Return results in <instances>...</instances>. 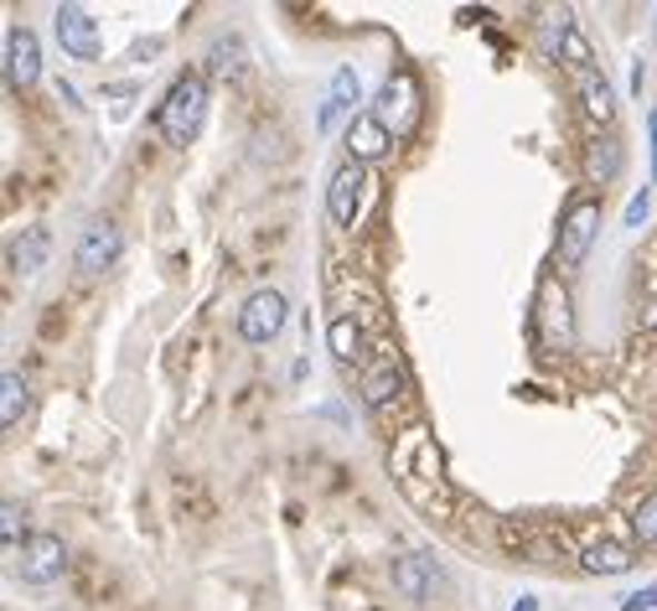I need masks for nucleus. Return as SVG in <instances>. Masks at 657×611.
<instances>
[{
    "label": "nucleus",
    "mask_w": 657,
    "mask_h": 611,
    "mask_svg": "<svg viewBox=\"0 0 657 611\" xmlns=\"http://www.w3.org/2000/svg\"><path fill=\"white\" fill-rule=\"evenodd\" d=\"M389 472L394 487L419 519H450L456 513V487H450L446 456H440V441H435L430 425L409 420L399 435H394L389 451Z\"/></svg>",
    "instance_id": "obj_1"
},
{
    "label": "nucleus",
    "mask_w": 657,
    "mask_h": 611,
    "mask_svg": "<svg viewBox=\"0 0 657 611\" xmlns=\"http://www.w3.org/2000/svg\"><path fill=\"white\" fill-rule=\"evenodd\" d=\"M208 125V78L202 73H177L166 89L161 109H156V130L171 150H187Z\"/></svg>",
    "instance_id": "obj_2"
},
{
    "label": "nucleus",
    "mask_w": 657,
    "mask_h": 611,
    "mask_svg": "<svg viewBox=\"0 0 657 611\" xmlns=\"http://www.w3.org/2000/svg\"><path fill=\"white\" fill-rule=\"evenodd\" d=\"M569 73V89H575V99H580V115L590 125H596V135L606 130L611 135L616 125V89H611V78L596 68V58H590V47L580 42V37H569L565 42V62H559Z\"/></svg>",
    "instance_id": "obj_3"
},
{
    "label": "nucleus",
    "mask_w": 657,
    "mask_h": 611,
    "mask_svg": "<svg viewBox=\"0 0 657 611\" xmlns=\"http://www.w3.org/2000/svg\"><path fill=\"white\" fill-rule=\"evenodd\" d=\"M374 120L384 125L394 140H409V135L419 130V120H425V89H419V78L409 73V68H394V73L384 78V89H378V99H374Z\"/></svg>",
    "instance_id": "obj_4"
},
{
    "label": "nucleus",
    "mask_w": 657,
    "mask_h": 611,
    "mask_svg": "<svg viewBox=\"0 0 657 611\" xmlns=\"http://www.w3.org/2000/svg\"><path fill=\"white\" fill-rule=\"evenodd\" d=\"M534 343L544 353H565L575 343V306H569V290L554 275H544L534 290Z\"/></svg>",
    "instance_id": "obj_5"
},
{
    "label": "nucleus",
    "mask_w": 657,
    "mask_h": 611,
    "mask_svg": "<svg viewBox=\"0 0 657 611\" xmlns=\"http://www.w3.org/2000/svg\"><path fill=\"white\" fill-rule=\"evenodd\" d=\"M596 239H600V203L596 197H575L565 208V218H559V239H554L559 269L585 265V254L596 249Z\"/></svg>",
    "instance_id": "obj_6"
},
{
    "label": "nucleus",
    "mask_w": 657,
    "mask_h": 611,
    "mask_svg": "<svg viewBox=\"0 0 657 611\" xmlns=\"http://www.w3.org/2000/svg\"><path fill=\"white\" fill-rule=\"evenodd\" d=\"M358 400H362V410H368V415H394V410L409 400V378H404V368H399V358H394V353H378V358L362 368Z\"/></svg>",
    "instance_id": "obj_7"
},
{
    "label": "nucleus",
    "mask_w": 657,
    "mask_h": 611,
    "mask_svg": "<svg viewBox=\"0 0 657 611\" xmlns=\"http://www.w3.org/2000/svg\"><path fill=\"white\" fill-rule=\"evenodd\" d=\"M285 316H290V306H285L280 290L259 285V290H249L243 306H239V337L243 343H255V347L275 343V337L285 332Z\"/></svg>",
    "instance_id": "obj_8"
},
{
    "label": "nucleus",
    "mask_w": 657,
    "mask_h": 611,
    "mask_svg": "<svg viewBox=\"0 0 657 611\" xmlns=\"http://www.w3.org/2000/svg\"><path fill=\"white\" fill-rule=\"evenodd\" d=\"M389 585L399 591L404 601H435L440 591H446V570H440V560L425 550H409L399 554L389 565Z\"/></svg>",
    "instance_id": "obj_9"
},
{
    "label": "nucleus",
    "mask_w": 657,
    "mask_h": 611,
    "mask_svg": "<svg viewBox=\"0 0 657 611\" xmlns=\"http://www.w3.org/2000/svg\"><path fill=\"white\" fill-rule=\"evenodd\" d=\"M52 27H58V42H62V52H68V58L99 62V52H104V37H99V21H93L89 6L62 0L58 11H52Z\"/></svg>",
    "instance_id": "obj_10"
},
{
    "label": "nucleus",
    "mask_w": 657,
    "mask_h": 611,
    "mask_svg": "<svg viewBox=\"0 0 657 611\" xmlns=\"http://www.w3.org/2000/svg\"><path fill=\"white\" fill-rule=\"evenodd\" d=\"M125 249V234L115 218H93L83 234H78V249H73V265L83 269V275H104L115 259H120Z\"/></svg>",
    "instance_id": "obj_11"
},
{
    "label": "nucleus",
    "mask_w": 657,
    "mask_h": 611,
    "mask_svg": "<svg viewBox=\"0 0 657 611\" xmlns=\"http://www.w3.org/2000/svg\"><path fill=\"white\" fill-rule=\"evenodd\" d=\"M37 78H42V42L31 27H11L6 31V83L11 93H27L37 89Z\"/></svg>",
    "instance_id": "obj_12"
},
{
    "label": "nucleus",
    "mask_w": 657,
    "mask_h": 611,
    "mask_svg": "<svg viewBox=\"0 0 657 611\" xmlns=\"http://www.w3.org/2000/svg\"><path fill=\"white\" fill-rule=\"evenodd\" d=\"M16 570H21L27 585H52L68 570V544L58 534H31L27 550L16 554Z\"/></svg>",
    "instance_id": "obj_13"
},
{
    "label": "nucleus",
    "mask_w": 657,
    "mask_h": 611,
    "mask_svg": "<svg viewBox=\"0 0 657 611\" xmlns=\"http://www.w3.org/2000/svg\"><path fill=\"white\" fill-rule=\"evenodd\" d=\"M362 166L358 161H342L337 171H331L327 181V213H331V224L337 228H352L358 224V208H362Z\"/></svg>",
    "instance_id": "obj_14"
},
{
    "label": "nucleus",
    "mask_w": 657,
    "mask_h": 611,
    "mask_svg": "<svg viewBox=\"0 0 657 611\" xmlns=\"http://www.w3.org/2000/svg\"><path fill=\"white\" fill-rule=\"evenodd\" d=\"M342 146H347V161L374 166V161H384V156L394 150V135L384 130V125H378L374 115H358V120H347Z\"/></svg>",
    "instance_id": "obj_15"
},
{
    "label": "nucleus",
    "mask_w": 657,
    "mask_h": 611,
    "mask_svg": "<svg viewBox=\"0 0 657 611\" xmlns=\"http://www.w3.org/2000/svg\"><path fill=\"white\" fill-rule=\"evenodd\" d=\"M47 254H52V234H47L42 224H27V228H21V234L11 239L6 259H11V269L21 275V280H31V275H42Z\"/></svg>",
    "instance_id": "obj_16"
},
{
    "label": "nucleus",
    "mask_w": 657,
    "mask_h": 611,
    "mask_svg": "<svg viewBox=\"0 0 657 611\" xmlns=\"http://www.w3.org/2000/svg\"><path fill=\"white\" fill-rule=\"evenodd\" d=\"M631 565H637V550L621 539H590L580 550V570H590V575H627Z\"/></svg>",
    "instance_id": "obj_17"
},
{
    "label": "nucleus",
    "mask_w": 657,
    "mask_h": 611,
    "mask_svg": "<svg viewBox=\"0 0 657 611\" xmlns=\"http://www.w3.org/2000/svg\"><path fill=\"white\" fill-rule=\"evenodd\" d=\"M621 161H627V150H621V140L616 135H596L590 146H585V181H596V187H606V181L621 177Z\"/></svg>",
    "instance_id": "obj_18"
},
{
    "label": "nucleus",
    "mask_w": 657,
    "mask_h": 611,
    "mask_svg": "<svg viewBox=\"0 0 657 611\" xmlns=\"http://www.w3.org/2000/svg\"><path fill=\"white\" fill-rule=\"evenodd\" d=\"M362 343H368V332H362L347 312H337L327 322V347H331V358L342 363V368H352V363L362 358Z\"/></svg>",
    "instance_id": "obj_19"
},
{
    "label": "nucleus",
    "mask_w": 657,
    "mask_h": 611,
    "mask_svg": "<svg viewBox=\"0 0 657 611\" xmlns=\"http://www.w3.org/2000/svg\"><path fill=\"white\" fill-rule=\"evenodd\" d=\"M27 404H31L27 378H21L16 368H6V373H0V425H6V431H16V425H21V415H27Z\"/></svg>",
    "instance_id": "obj_20"
},
{
    "label": "nucleus",
    "mask_w": 657,
    "mask_h": 611,
    "mask_svg": "<svg viewBox=\"0 0 657 611\" xmlns=\"http://www.w3.org/2000/svg\"><path fill=\"white\" fill-rule=\"evenodd\" d=\"M327 105L337 109V115H352V120H358V105H362V78H358V68H337V73H331Z\"/></svg>",
    "instance_id": "obj_21"
},
{
    "label": "nucleus",
    "mask_w": 657,
    "mask_h": 611,
    "mask_svg": "<svg viewBox=\"0 0 657 611\" xmlns=\"http://www.w3.org/2000/svg\"><path fill=\"white\" fill-rule=\"evenodd\" d=\"M208 68H212V78H223V83H239L243 68H249V62H243V42H239V37H218V42H212Z\"/></svg>",
    "instance_id": "obj_22"
},
{
    "label": "nucleus",
    "mask_w": 657,
    "mask_h": 611,
    "mask_svg": "<svg viewBox=\"0 0 657 611\" xmlns=\"http://www.w3.org/2000/svg\"><path fill=\"white\" fill-rule=\"evenodd\" d=\"M631 539H637L643 550H657V492H643V497L631 503Z\"/></svg>",
    "instance_id": "obj_23"
},
{
    "label": "nucleus",
    "mask_w": 657,
    "mask_h": 611,
    "mask_svg": "<svg viewBox=\"0 0 657 611\" xmlns=\"http://www.w3.org/2000/svg\"><path fill=\"white\" fill-rule=\"evenodd\" d=\"M21 529H27V513H21L16 497H6V503H0V534H6V550L11 554L27 550V534H21Z\"/></svg>",
    "instance_id": "obj_24"
},
{
    "label": "nucleus",
    "mask_w": 657,
    "mask_h": 611,
    "mask_svg": "<svg viewBox=\"0 0 657 611\" xmlns=\"http://www.w3.org/2000/svg\"><path fill=\"white\" fill-rule=\"evenodd\" d=\"M647 213H653V193L643 187V193L627 203V228H643V224H647Z\"/></svg>",
    "instance_id": "obj_25"
},
{
    "label": "nucleus",
    "mask_w": 657,
    "mask_h": 611,
    "mask_svg": "<svg viewBox=\"0 0 657 611\" xmlns=\"http://www.w3.org/2000/svg\"><path fill=\"white\" fill-rule=\"evenodd\" d=\"M621 611H657V585H643V591H631L621 601Z\"/></svg>",
    "instance_id": "obj_26"
},
{
    "label": "nucleus",
    "mask_w": 657,
    "mask_h": 611,
    "mask_svg": "<svg viewBox=\"0 0 657 611\" xmlns=\"http://www.w3.org/2000/svg\"><path fill=\"white\" fill-rule=\"evenodd\" d=\"M647 150H653V181H657V109H647Z\"/></svg>",
    "instance_id": "obj_27"
},
{
    "label": "nucleus",
    "mask_w": 657,
    "mask_h": 611,
    "mask_svg": "<svg viewBox=\"0 0 657 611\" xmlns=\"http://www.w3.org/2000/svg\"><path fill=\"white\" fill-rule=\"evenodd\" d=\"M512 611H538V601H534V597H524V601H518V607H512Z\"/></svg>",
    "instance_id": "obj_28"
}]
</instances>
